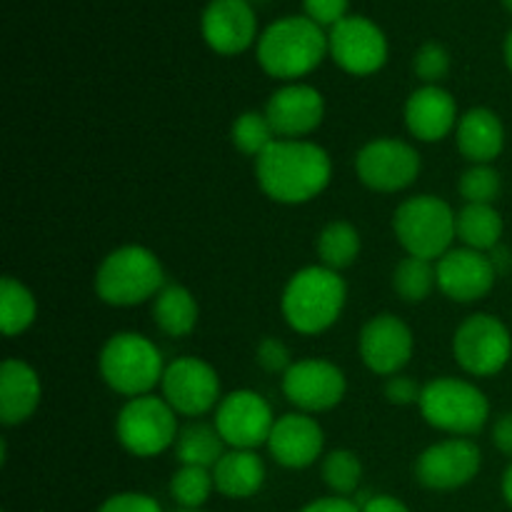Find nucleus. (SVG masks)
I'll use <instances>...</instances> for the list:
<instances>
[{"instance_id": "obj_1", "label": "nucleus", "mask_w": 512, "mask_h": 512, "mask_svg": "<svg viewBox=\"0 0 512 512\" xmlns=\"http://www.w3.org/2000/svg\"><path fill=\"white\" fill-rule=\"evenodd\" d=\"M255 178L270 200L303 205L318 198L333 178L328 150L310 140L278 138L255 158Z\"/></svg>"}, {"instance_id": "obj_2", "label": "nucleus", "mask_w": 512, "mask_h": 512, "mask_svg": "<svg viewBox=\"0 0 512 512\" xmlns=\"http://www.w3.org/2000/svg\"><path fill=\"white\" fill-rule=\"evenodd\" d=\"M328 53V35L308 15H285L258 38V63L270 78L295 83L313 73Z\"/></svg>"}, {"instance_id": "obj_3", "label": "nucleus", "mask_w": 512, "mask_h": 512, "mask_svg": "<svg viewBox=\"0 0 512 512\" xmlns=\"http://www.w3.org/2000/svg\"><path fill=\"white\" fill-rule=\"evenodd\" d=\"M348 300V285L325 265H308L288 280L280 298L283 318L295 333L320 335L338 323Z\"/></svg>"}, {"instance_id": "obj_4", "label": "nucleus", "mask_w": 512, "mask_h": 512, "mask_svg": "<svg viewBox=\"0 0 512 512\" xmlns=\"http://www.w3.org/2000/svg\"><path fill=\"white\" fill-rule=\"evenodd\" d=\"M163 288V263L143 245L110 250L95 273V295L113 308H133L145 300H155Z\"/></svg>"}, {"instance_id": "obj_5", "label": "nucleus", "mask_w": 512, "mask_h": 512, "mask_svg": "<svg viewBox=\"0 0 512 512\" xmlns=\"http://www.w3.org/2000/svg\"><path fill=\"white\" fill-rule=\"evenodd\" d=\"M98 368L105 385L130 400L150 395L155 385L163 383L168 365L150 338L140 333H115L100 350Z\"/></svg>"}, {"instance_id": "obj_6", "label": "nucleus", "mask_w": 512, "mask_h": 512, "mask_svg": "<svg viewBox=\"0 0 512 512\" xmlns=\"http://www.w3.org/2000/svg\"><path fill=\"white\" fill-rule=\"evenodd\" d=\"M455 210L438 195H415L403 200L393 213V233L403 250L413 258L438 263L453 250Z\"/></svg>"}, {"instance_id": "obj_7", "label": "nucleus", "mask_w": 512, "mask_h": 512, "mask_svg": "<svg viewBox=\"0 0 512 512\" xmlns=\"http://www.w3.org/2000/svg\"><path fill=\"white\" fill-rule=\"evenodd\" d=\"M418 408L425 423L455 438L478 435L490 418V403L483 390L460 378H435L425 383Z\"/></svg>"}, {"instance_id": "obj_8", "label": "nucleus", "mask_w": 512, "mask_h": 512, "mask_svg": "<svg viewBox=\"0 0 512 512\" xmlns=\"http://www.w3.org/2000/svg\"><path fill=\"white\" fill-rule=\"evenodd\" d=\"M178 413L158 395L130 398L115 418L118 443L135 458H155L178 440Z\"/></svg>"}, {"instance_id": "obj_9", "label": "nucleus", "mask_w": 512, "mask_h": 512, "mask_svg": "<svg viewBox=\"0 0 512 512\" xmlns=\"http://www.w3.org/2000/svg\"><path fill=\"white\" fill-rule=\"evenodd\" d=\"M455 363L475 378H493L512 358L508 325L490 313H475L458 325L453 335Z\"/></svg>"}, {"instance_id": "obj_10", "label": "nucleus", "mask_w": 512, "mask_h": 512, "mask_svg": "<svg viewBox=\"0 0 512 512\" xmlns=\"http://www.w3.org/2000/svg\"><path fill=\"white\" fill-rule=\"evenodd\" d=\"M420 155L398 138H375L355 155V173L365 188L375 193H400L418 180Z\"/></svg>"}, {"instance_id": "obj_11", "label": "nucleus", "mask_w": 512, "mask_h": 512, "mask_svg": "<svg viewBox=\"0 0 512 512\" xmlns=\"http://www.w3.org/2000/svg\"><path fill=\"white\" fill-rule=\"evenodd\" d=\"M273 408L255 390H233L215 408L213 425L233 450H255L268 445L275 425Z\"/></svg>"}, {"instance_id": "obj_12", "label": "nucleus", "mask_w": 512, "mask_h": 512, "mask_svg": "<svg viewBox=\"0 0 512 512\" xmlns=\"http://www.w3.org/2000/svg\"><path fill=\"white\" fill-rule=\"evenodd\" d=\"M160 388H163L165 403L185 418H200L218 408V403L223 400L215 368L193 355L168 363Z\"/></svg>"}, {"instance_id": "obj_13", "label": "nucleus", "mask_w": 512, "mask_h": 512, "mask_svg": "<svg viewBox=\"0 0 512 512\" xmlns=\"http://www.w3.org/2000/svg\"><path fill=\"white\" fill-rule=\"evenodd\" d=\"M328 53L350 75H373L388 63V38L365 15H348L330 28Z\"/></svg>"}, {"instance_id": "obj_14", "label": "nucleus", "mask_w": 512, "mask_h": 512, "mask_svg": "<svg viewBox=\"0 0 512 512\" xmlns=\"http://www.w3.org/2000/svg\"><path fill=\"white\" fill-rule=\"evenodd\" d=\"M348 380L335 363L305 358L283 373V395L300 413H325L343 403Z\"/></svg>"}, {"instance_id": "obj_15", "label": "nucleus", "mask_w": 512, "mask_h": 512, "mask_svg": "<svg viewBox=\"0 0 512 512\" xmlns=\"http://www.w3.org/2000/svg\"><path fill=\"white\" fill-rule=\"evenodd\" d=\"M413 330L393 313H380L360 330L358 350L365 368L383 378H393L413 358Z\"/></svg>"}, {"instance_id": "obj_16", "label": "nucleus", "mask_w": 512, "mask_h": 512, "mask_svg": "<svg viewBox=\"0 0 512 512\" xmlns=\"http://www.w3.org/2000/svg\"><path fill=\"white\" fill-rule=\"evenodd\" d=\"M483 455L470 438H450L430 445L415 463V478L430 490H458L480 473Z\"/></svg>"}, {"instance_id": "obj_17", "label": "nucleus", "mask_w": 512, "mask_h": 512, "mask_svg": "<svg viewBox=\"0 0 512 512\" xmlns=\"http://www.w3.org/2000/svg\"><path fill=\"white\" fill-rule=\"evenodd\" d=\"M438 270V288L453 303H475L483 300L498 280V268L488 253L470 248L448 250L435 263Z\"/></svg>"}, {"instance_id": "obj_18", "label": "nucleus", "mask_w": 512, "mask_h": 512, "mask_svg": "<svg viewBox=\"0 0 512 512\" xmlns=\"http://www.w3.org/2000/svg\"><path fill=\"white\" fill-rule=\"evenodd\" d=\"M263 113L270 120L278 138L303 140L305 135L318 130L320 123H323L325 98L313 85L288 83L270 95Z\"/></svg>"}, {"instance_id": "obj_19", "label": "nucleus", "mask_w": 512, "mask_h": 512, "mask_svg": "<svg viewBox=\"0 0 512 512\" xmlns=\"http://www.w3.org/2000/svg\"><path fill=\"white\" fill-rule=\"evenodd\" d=\"M200 30L215 53L238 55L253 45L258 20L248 0H210L200 18Z\"/></svg>"}, {"instance_id": "obj_20", "label": "nucleus", "mask_w": 512, "mask_h": 512, "mask_svg": "<svg viewBox=\"0 0 512 512\" xmlns=\"http://www.w3.org/2000/svg\"><path fill=\"white\" fill-rule=\"evenodd\" d=\"M325 448V433L308 413H288L275 420L268 450L275 463L290 470L310 468Z\"/></svg>"}, {"instance_id": "obj_21", "label": "nucleus", "mask_w": 512, "mask_h": 512, "mask_svg": "<svg viewBox=\"0 0 512 512\" xmlns=\"http://www.w3.org/2000/svg\"><path fill=\"white\" fill-rule=\"evenodd\" d=\"M458 103L440 85H420L405 103V125L420 143H438L458 128Z\"/></svg>"}, {"instance_id": "obj_22", "label": "nucleus", "mask_w": 512, "mask_h": 512, "mask_svg": "<svg viewBox=\"0 0 512 512\" xmlns=\"http://www.w3.org/2000/svg\"><path fill=\"white\" fill-rule=\"evenodd\" d=\"M43 385L33 365L8 358L0 368V423L13 428L33 418L40 405Z\"/></svg>"}, {"instance_id": "obj_23", "label": "nucleus", "mask_w": 512, "mask_h": 512, "mask_svg": "<svg viewBox=\"0 0 512 512\" xmlns=\"http://www.w3.org/2000/svg\"><path fill=\"white\" fill-rule=\"evenodd\" d=\"M460 155L473 165H493L505 150V125L490 108H470L455 128Z\"/></svg>"}, {"instance_id": "obj_24", "label": "nucleus", "mask_w": 512, "mask_h": 512, "mask_svg": "<svg viewBox=\"0 0 512 512\" xmlns=\"http://www.w3.org/2000/svg\"><path fill=\"white\" fill-rule=\"evenodd\" d=\"M215 490L225 498H253L265 483V463L255 450L230 448L213 468Z\"/></svg>"}, {"instance_id": "obj_25", "label": "nucleus", "mask_w": 512, "mask_h": 512, "mask_svg": "<svg viewBox=\"0 0 512 512\" xmlns=\"http://www.w3.org/2000/svg\"><path fill=\"white\" fill-rule=\"evenodd\" d=\"M200 308L195 295L183 285H165L153 300V320L170 338H185L195 330Z\"/></svg>"}, {"instance_id": "obj_26", "label": "nucleus", "mask_w": 512, "mask_h": 512, "mask_svg": "<svg viewBox=\"0 0 512 512\" xmlns=\"http://www.w3.org/2000/svg\"><path fill=\"white\" fill-rule=\"evenodd\" d=\"M503 230V215L495 210V205L465 203V208L455 215V235L463 248L490 253L500 245Z\"/></svg>"}, {"instance_id": "obj_27", "label": "nucleus", "mask_w": 512, "mask_h": 512, "mask_svg": "<svg viewBox=\"0 0 512 512\" xmlns=\"http://www.w3.org/2000/svg\"><path fill=\"white\" fill-rule=\"evenodd\" d=\"M175 458L180 465H195V468L213 470L218 460L228 453V445L220 438L218 428L208 423H190L180 428L175 440Z\"/></svg>"}, {"instance_id": "obj_28", "label": "nucleus", "mask_w": 512, "mask_h": 512, "mask_svg": "<svg viewBox=\"0 0 512 512\" xmlns=\"http://www.w3.org/2000/svg\"><path fill=\"white\" fill-rule=\"evenodd\" d=\"M315 250H318L320 265H325V268L335 270V273L350 268L360 253L358 228L348 220H333L320 230Z\"/></svg>"}, {"instance_id": "obj_29", "label": "nucleus", "mask_w": 512, "mask_h": 512, "mask_svg": "<svg viewBox=\"0 0 512 512\" xmlns=\"http://www.w3.org/2000/svg\"><path fill=\"white\" fill-rule=\"evenodd\" d=\"M35 315H38L35 295L13 275H5L3 283H0V325H3V333L8 338L23 335L35 323Z\"/></svg>"}, {"instance_id": "obj_30", "label": "nucleus", "mask_w": 512, "mask_h": 512, "mask_svg": "<svg viewBox=\"0 0 512 512\" xmlns=\"http://www.w3.org/2000/svg\"><path fill=\"white\" fill-rule=\"evenodd\" d=\"M438 288V270L435 263L423 258H408L400 260L393 270V290L405 300V303H423L430 298V293Z\"/></svg>"}, {"instance_id": "obj_31", "label": "nucleus", "mask_w": 512, "mask_h": 512, "mask_svg": "<svg viewBox=\"0 0 512 512\" xmlns=\"http://www.w3.org/2000/svg\"><path fill=\"white\" fill-rule=\"evenodd\" d=\"M230 140H233L238 153L258 158L260 153H265L278 140V135H275L273 125L265 118V113H260V110H245V113H240L233 120Z\"/></svg>"}, {"instance_id": "obj_32", "label": "nucleus", "mask_w": 512, "mask_h": 512, "mask_svg": "<svg viewBox=\"0 0 512 512\" xmlns=\"http://www.w3.org/2000/svg\"><path fill=\"white\" fill-rule=\"evenodd\" d=\"M213 490V470L208 468L180 465L170 478V495L180 508H203Z\"/></svg>"}, {"instance_id": "obj_33", "label": "nucleus", "mask_w": 512, "mask_h": 512, "mask_svg": "<svg viewBox=\"0 0 512 512\" xmlns=\"http://www.w3.org/2000/svg\"><path fill=\"white\" fill-rule=\"evenodd\" d=\"M323 478L335 495H353L363 478V463L353 450H333L323 460Z\"/></svg>"}, {"instance_id": "obj_34", "label": "nucleus", "mask_w": 512, "mask_h": 512, "mask_svg": "<svg viewBox=\"0 0 512 512\" xmlns=\"http://www.w3.org/2000/svg\"><path fill=\"white\" fill-rule=\"evenodd\" d=\"M503 180L493 165H470L458 180V190L465 203L473 205H493L498 200Z\"/></svg>"}, {"instance_id": "obj_35", "label": "nucleus", "mask_w": 512, "mask_h": 512, "mask_svg": "<svg viewBox=\"0 0 512 512\" xmlns=\"http://www.w3.org/2000/svg\"><path fill=\"white\" fill-rule=\"evenodd\" d=\"M413 70L425 85H440V80L450 73V53L440 43H423L413 58Z\"/></svg>"}, {"instance_id": "obj_36", "label": "nucleus", "mask_w": 512, "mask_h": 512, "mask_svg": "<svg viewBox=\"0 0 512 512\" xmlns=\"http://www.w3.org/2000/svg\"><path fill=\"white\" fill-rule=\"evenodd\" d=\"M305 15H308L313 23L330 25L340 23L343 18H348V0H303Z\"/></svg>"}, {"instance_id": "obj_37", "label": "nucleus", "mask_w": 512, "mask_h": 512, "mask_svg": "<svg viewBox=\"0 0 512 512\" xmlns=\"http://www.w3.org/2000/svg\"><path fill=\"white\" fill-rule=\"evenodd\" d=\"M258 365L268 373H285L290 368V350L283 340L278 338H265L258 345Z\"/></svg>"}, {"instance_id": "obj_38", "label": "nucleus", "mask_w": 512, "mask_h": 512, "mask_svg": "<svg viewBox=\"0 0 512 512\" xmlns=\"http://www.w3.org/2000/svg\"><path fill=\"white\" fill-rule=\"evenodd\" d=\"M98 512H163L160 503L143 493H118L110 495Z\"/></svg>"}, {"instance_id": "obj_39", "label": "nucleus", "mask_w": 512, "mask_h": 512, "mask_svg": "<svg viewBox=\"0 0 512 512\" xmlns=\"http://www.w3.org/2000/svg\"><path fill=\"white\" fill-rule=\"evenodd\" d=\"M420 395H423V385L418 380L408 378V375L398 373L393 378H388V383H385V398H388V403L400 405V408H405V405H418Z\"/></svg>"}, {"instance_id": "obj_40", "label": "nucleus", "mask_w": 512, "mask_h": 512, "mask_svg": "<svg viewBox=\"0 0 512 512\" xmlns=\"http://www.w3.org/2000/svg\"><path fill=\"white\" fill-rule=\"evenodd\" d=\"M300 512H363L355 500L343 498V495H335V498H320L313 503L305 505Z\"/></svg>"}, {"instance_id": "obj_41", "label": "nucleus", "mask_w": 512, "mask_h": 512, "mask_svg": "<svg viewBox=\"0 0 512 512\" xmlns=\"http://www.w3.org/2000/svg\"><path fill=\"white\" fill-rule=\"evenodd\" d=\"M493 445L503 455L512 458V413L500 415L493 425Z\"/></svg>"}, {"instance_id": "obj_42", "label": "nucleus", "mask_w": 512, "mask_h": 512, "mask_svg": "<svg viewBox=\"0 0 512 512\" xmlns=\"http://www.w3.org/2000/svg\"><path fill=\"white\" fill-rule=\"evenodd\" d=\"M363 512H410L408 505L400 503L393 495H373V498H365L360 503Z\"/></svg>"}, {"instance_id": "obj_43", "label": "nucleus", "mask_w": 512, "mask_h": 512, "mask_svg": "<svg viewBox=\"0 0 512 512\" xmlns=\"http://www.w3.org/2000/svg\"><path fill=\"white\" fill-rule=\"evenodd\" d=\"M503 498H505V503H508L512 508V463L503 475Z\"/></svg>"}, {"instance_id": "obj_44", "label": "nucleus", "mask_w": 512, "mask_h": 512, "mask_svg": "<svg viewBox=\"0 0 512 512\" xmlns=\"http://www.w3.org/2000/svg\"><path fill=\"white\" fill-rule=\"evenodd\" d=\"M503 53H505V63H508V68H510V73H512V30L508 33V38H505Z\"/></svg>"}, {"instance_id": "obj_45", "label": "nucleus", "mask_w": 512, "mask_h": 512, "mask_svg": "<svg viewBox=\"0 0 512 512\" xmlns=\"http://www.w3.org/2000/svg\"><path fill=\"white\" fill-rule=\"evenodd\" d=\"M175 512H205V510H200V508H180V510H175Z\"/></svg>"}, {"instance_id": "obj_46", "label": "nucleus", "mask_w": 512, "mask_h": 512, "mask_svg": "<svg viewBox=\"0 0 512 512\" xmlns=\"http://www.w3.org/2000/svg\"><path fill=\"white\" fill-rule=\"evenodd\" d=\"M503 5H505V8H508L510 13H512V0H503Z\"/></svg>"}, {"instance_id": "obj_47", "label": "nucleus", "mask_w": 512, "mask_h": 512, "mask_svg": "<svg viewBox=\"0 0 512 512\" xmlns=\"http://www.w3.org/2000/svg\"><path fill=\"white\" fill-rule=\"evenodd\" d=\"M248 3H250V5H253V3H263V0H248Z\"/></svg>"}]
</instances>
